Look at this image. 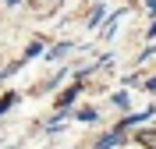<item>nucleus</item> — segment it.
Here are the masks:
<instances>
[{"label":"nucleus","mask_w":156,"mask_h":149,"mask_svg":"<svg viewBox=\"0 0 156 149\" xmlns=\"http://www.w3.org/2000/svg\"><path fill=\"white\" fill-rule=\"evenodd\" d=\"M153 117H156V103H153V107H146V110H138V114H128V117H121V121L114 124V131H121V135H124L128 128H135V124H146V121H153Z\"/></svg>","instance_id":"f257e3e1"},{"label":"nucleus","mask_w":156,"mask_h":149,"mask_svg":"<svg viewBox=\"0 0 156 149\" xmlns=\"http://www.w3.org/2000/svg\"><path fill=\"white\" fill-rule=\"evenodd\" d=\"M121 142H124V135H121V131H107V135L96 142V149H117Z\"/></svg>","instance_id":"f03ea898"},{"label":"nucleus","mask_w":156,"mask_h":149,"mask_svg":"<svg viewBox=\"0 0 156 149\" xmlns=\"http://www.w3.org/2000/svg\"><path fill=\"white\" fill-rule=\"evenodd\" d=\"M75 117H78V121H85V124H92V121H99V110H96V107H78V110H75Z\"/></svg>","instance_id":"7ed1b4c3"},{"label":"nucleus","mask_w":156,"mask_h":149,"mask_svg":"<svg viewBox=\"0 0 156 149\" xmlns=\"http://www.w3.org/2000/svg\"><path fill=\"white\" fill-rule=\"evenodd\" d=\"M78 89H82V82H78V85H71V89H68V92H64V96L57 99V107H60V110H68L71 103H75V96H78Z\"/></svg>","instance_id":"20e7f679"},{"label":"nucleus","mask_w":156,"mask_h":149,"mask_svg":"<svg viewBox=\"0 0 156 149\" xmlns=\"http://www.w3.org/2000/svg\"><path fill=\"white\" fill-rule=\"evenodd\" d=\"M110 103H114V107H121V110H128V107H131L128 92H114V96H110Z\"/></svg>","instance_id":"39448f33"},{"label":"nucleus","mask_w":156,"mask_h":149,"mask_svg":"<svg viewBox=\"0 0 156 149\" xmlns=\"http://www.w3.org/2000/svg\"><path fill=\"white\" fill-rule=\"evenodd\" d=\"M14 103H18V96H14V92H7V96L0 99V117H4V114H7V110L14 107Z\"/></svg>","instance_id":"423d86ee"},{"label":"nucleus","mask_w":156,"mask_h":149,"mask_svg":"<svg viewBox=\"0 0 156 149\" xmlns=\"http://www.w3.org/2000/svg\"><path fill=\"white\" fill-rule=\"evenodd\" d=\"M68 50H71V43H60V46H50V50H46V57H50V60H57L60 53H68Z\"/></svg>","instance_id":"0eeeda50"},{"label":"nucleus","mask_w":156,"mask_h":149,"mask_svg":"<svg viewBox=\"0 0 156 149\" xmlns=\"http://www.w3.org/2000/svg\"><path fill=\"white\" fill-rule=\"evenodd\" d=\"M39 53H43V43H29V46H25V60L39 57Z\"/></svg>","instance_id":"6e6552de"},{"label":"nucleus","mask_w":156,"mask_h":149,"mask_svg":"<svg viewBox=\"0 0 156 149\" xmlns=\"http://www.w3.org/2000/svg\"><path fill=\"white\" fill-rule=\"evenodd\" d=\"M117 21H121V14H114V18H110L107 25H103V36H107V39H110V36L117 32Z\"/></svg>","instance_id":"1a4fd4ad"},{"label":"nucleus","mask_w":156,"mask_h":149,"mask_svg":"<svg viewBox=\"0 0 156 149\" xmlns=\"http://www.w3.org/2000/svg\"><path fill=\"white\" fill-rule=\"evenodd\" d=\"M99 21H103V7H96V11H92V14H89V29H96Z\"/></svg>","instance_id":"9d476101"},{"label":"nucleus","mask_w":156,"mask_h":149,"mask_svg":"<svg viewBox=\"0 0 156 149\" xmlns=\"http://www.w3.org/2000/svg\"><path fill=\"white\" fill-rule=\"evenodd\" d=\"M153 57H156V46H146L142 53H138V60H153Z\"/></svg>","instance_id":"9b49d317"},{"label":"nucleus","mask_w":156,"mask_h":149,"mask_svg":"<svg viewBox=\"0 0 156 149\" xmlns=\"http://www.w3.org/2000/svg\"><path fill=\"white\" fill-rule=\"evenodd\" d=\"M142 89H149V92H156V75H153V78L146 82V85H142Z\"/></svg>","instance_id":"f8f14e48"},{"label":"nucleus","mask_w":156,"mask_h":149,"mask_svg":"<svg viewBox=\"0 0 156 149\" xmlns=\"http://www.w3.org/2000/svg\"><path fill=\"white\" fill-rule=\"evenodd\" d=\"M146 7H149V14L156 18V0H146Z\"/></svg>","instance_id":"ddd939ff"},{"label":"nucleus","mask_w":156,"mask_h":149,"mask_svg":"<svg viewBox=\"0 0 156 149\" xmlns=\"http://www.w3.org/2000/svg\"><path fill=\"white\" fill-rule=\"evenodd\" d=\"M146 36H149V39H156V21H153V25L146 29Z\"/></svg>","instance_id":"4468645a"},{"label":"nucleus","mask_w":156,"mask_h":149,"mask_svg":"<svg viewBox=\"0 0 156 149\" xmlns=\"http://www.w3.org/2000/svg\"><path fill=\"white\" fill-rule=\"evenodd\" d=\"M149 149H156V146H149Z\"/></svg>","instance_id":"2eb2a0df"}]
</instances>
